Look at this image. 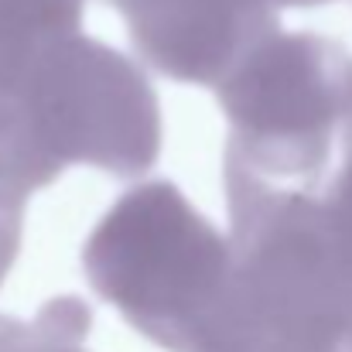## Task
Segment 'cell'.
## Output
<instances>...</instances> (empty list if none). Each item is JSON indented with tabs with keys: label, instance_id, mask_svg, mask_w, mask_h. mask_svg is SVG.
I'll list each match as a JSON object with an SVG mask.
<instances>
[{
	"label": "cell",
	"instance_id": "cell-1",
	"mask_svg": "<svg viewBox=\"0 0 352 352\" xmlns=\"http://www.w3.org/2000/svg\"><path fill=\"white\" fill-rule=\"evenodd\" d=\"M233 274L195 352H342L352 267L315 192L223 178Z\"/></svg>",
	"mask_w": 352,
	"mask_h": 352
},
{
	"label": "cell",
	"instance_id": "cell-2",
	"mask_svg": "<svg viewBox=\"0 0 352 352\" xmlns=\"http://www.w3.org/2000/svg\"><path fill=\"white\" fill-rule=\"evenodd\" d=\"M89 287L154 346L195 352L230 274L223 236L171 182L133 185L82 243Z\"/></svg>",
	"mask_w": 352,
	"mask_h": 352
},
{
	"label": "cell",
	"instance_id": "cell-3",
	"mask_svg": "<svg viewBox=\"0 0 352 352\" xmlns=\"http://www.w3.org/2000/svg\"><path fill=\"white\" fill-rule=\"evenodd\" d=\"M216 96L230 120L223 178L311 192L352 110V55L315 31H274Z\"/></svg>",
	"mask_w": 352,
	"mask_h": 352
},
{
	"label": "cell",
	"instance_id": "cell-4",
	"mask_svg": "<svg viewBox=\"0 0 352 352\" xmlns=\"http://www.w3.org/2000/svg\"><path fill=\"white\" fill-rule=\"evenodd\" d=\"M21 117L62 175L89 164L120 178L144 175L161 154V103L140 65L100 38L72 34L48 48L21 89Z\"/></svg>",
	"mask_w": 352,
	"mask_h": 352
},
{
	"label": "cell",
	"instance_id": "cell-5",
	"mask_svg": "<svg viewBox=\"0 0 352 352\" xmlns=\"http://www.w3.org/2000/svg\"><path fill=\"white\" fill-rule=\"evenodd\" d=\"M137 55L188 86H219L274 31V0H110Z\"/></svg>",
	"mask_w": 352,
	"mask_h": 352
},
{
	"label": "cell",
	"instance_id": "cell-6",
	"mask_svg": "<svg viewBox=\"0 0 352 352\" xmlns=\"http://www.w3.org/2000/svg\"><path fill=\"white\" fill-rule=\"evenodd\" d=\"M86 0H0V113L14 110L38 58L82 34Z\"/></svg>",
	"mask_w": 352,
	"mask_h": 352
},
{
	"label": "cell",
	"instance_id": "cell-7",
	"mask_svg": "<svg viewBox=\"0 0 352 352\" xmlns=\"http://www.w3.org/2000/svg\"><path fill=\"white\" fill-rule=\"evenodd\" d=\"M89 329L93 308L76 294H62L45 301L31 322L0 315V352H89Z\"/></svg>",
	"mask_w": 352,
	"mask_h": 352
},
{
	"label": "cell",
	"instance_id": "cell-8",
	"mask_svg": "<svg viewBox=\"0 0 352 352\" xmlns=\"http://www.w3.org/2000/svg\"><path fill=\"white\" fill-rule=\"evenodd\" d=\"M322 206H325L332 236H336L346 263L352 267V110L346 117V164L336 175V182H332L329 195L322 199Z\"/></svg>",
	"mask_w": 352,
	"mask_h": 352
},
{
	"label": "cell",
	"instance_id": "cell-9",
	"mask_svg": "<svg viewBox=\"0 0 352 352\" xmlns=\"http://www.w3.org/2000/svg\"><path fill=\"white\" fill-rule=\"evenodd\" d=\"M24 206H28V195L0 185V287H3V280H7L14 260H17V250H21Z\"/></svg>",
	"mask_w": 352,
	"mask_h": 352
},
{
	"label": "cell",
	"instance_id": "cell-10",
	"mask_svg": "<svg viewBox=\"0 0 352 352\" xmlns=\"http://www.w3.org/2000/svg\"><path fill=\"white\" fill-rule=\"evenodd\" d=\"M318 3H329V0H274V7H318Z\"/></svg>",
	"mask_w": 352,
	"mask_h": 352
}]
</instances>
